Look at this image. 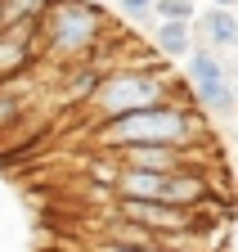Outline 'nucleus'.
I'll return each mask as SVG.
<instances>
[{
	"label": "nucleus",
	"instance_id": "nucleus-1",
	"mask_svg": "<svg viewBox=\"0 0 238 252\" xmlns=\"http://www.w3.org/2000/svg\"><path fill=\"white\" fill-rule=\"evenodd\" d=\"M202 135V122L198 113H189L185 104H162V108H148V113H131V117H112L99 126V149L108 153H122L135 144H171V149H189Z\"/></svg>",
	"mask_w": 238,
	"mask_h": 252
},
{
	"label": "nucleus",
	"instance_id": "nucleus-10",
	"mask_svg": "<svg viewBox=\"0 0 238 252\" xmlns=\"http://www.w3.org/2000/svg\"><path fill=\"white\" fill-rule=\"evenodd\" d=\"M193 99L202 108H216V113H229L238 104V94H234V81H207V86H193Z\"/></svg>",
	"mask_w": 238,
	"mask_h": 252
},
{
	"label": "nucleus",
	"instance_id": "nucleus-7",
	"mask_svg": "<svg viewBox=\"0 0 238 252\" xmlns=\"http://www.w3.org/2000/svg\"><path fill=\"white\" fill-rule=\"evenodd\" d=\"M153 45H158L166 59L193 54V23H158V27H153Z\"/></svg>",
	"mask_w": 238,
	"mask_h": 252
},
{
	"label": "nucleus",
	"instance_id": "nucleus-6",
	"mask_svg": "<svg viewBox=\"0 0 238 252\" xmlns=\"http://www.w3.org/2000/svg\"><path fill=\"white\" fill-rule=\"evenodd\" d=\"M32 63V27H5L0 32V77Z\"/></svg>",
	"mask_w": 238,
	"mask_h": 252
},
{
	"label": "nucleus",
	"instance_id": "nucleus-16",
	"mask_svg": "<svg viewBox=\"0 0 238 252\" xmlns=\"http://www.w3.org/2000/svg\"><path fill=\"white\" fill-rule=\"evenodd\" d=\"M238 0H212V9H234Z\"/></svg>",
	"mask_w": 238,
	"mask_h": 252
},
{
	"label": "nucleus",
	"instance_id": "nucleus-14",
	"mask_svg": "<svg viewBox=\"0 0 238 252\" xmlns=\"http://www.w3.org/2000/svg\"><path fill=\"white\" fill-rule=\"evenodd\" d=\"M117 5H122L126 18H144V14H153V9H158V0H117Z\"/></svg>",
	"mask_w": 238,
	"mask_h": 252
},
{
	"label": "nucleus",
	"instance_id": "nucleus-15",
	"mask_svg": "<svg viewBox=\"0 0 238 252\" xmlns=\"http://www.w3.org/2000/svg\"><path fill=\"white\" fill-rule=\"evenodd\" d=\"M104 252H166V248H162V239H158V243H108Z\"/></svg>",
	"mask_w": 238,
	"mask_h": 252
},
{
	"label": "nucleus",
	"instance_id": "nucleus-11",
	"mask_svg": "<svg viewBox=\"0 0 238 252\" xmlns=\"http://www.w3.org/2000/svg\"><path fill=\"white\" fill-rule=\"evenodd\" d=\"M50 0H5V27H36Z\"/></svg>",
	"mask_w": 238,
	"mask_h": 252
},
{
	"label": "nucleus",
	"instance_id": "nucleus-13",
	"mask_svg": "<svg viewBox=\"0 0 238 252\" xmlns=\"http://www.w3.org/2000/svg\"><path fill=\"white\" fill-rule=\"evenodd\" d=\"M23 108V94H14V90H0V126L5 122H14V113Z\"/></svg>",
	"mask_w": 238,
	"mask_h": 252
},
{
	"label": "nucleus",
	"instance_id": "nucleus-8",
	"mask_svg": "<svg viewBox=\"0 0 238 252\" xmlns=\"http://www.w3.org/2000/svg\"><path fill=\"white\" fill-rule=\"evenodd\" d=\"M198 23H202L207 36H212V45H238V18H234V9H207Z\"/></svg>",
	"mask_w": 238,
	"mask_h": 252
},
{
	"label": "nucleus",
	"instance_id": "nucleus-5",
	"mask_svg": "<svg viewBox=\"0 0 238 252\" xmlns=\"http://www.w3.org/2000/svg\"><path fill=\"white\" fill-rule=\"evenodd\" d=\"M207 198V176L202 171H175L166 180V203L171 207H185V212H198V203Z\"/></svg>",
	"mask_w": 238,
	"mask_h": 252
},
{
	"label": "nucleus",
	"instance_id": "nucleus-12",
	"mask_svg": "<svg viewBox=\"0 0 238 252\" xmlns=\"http://www.w3.org/2000/svg\"><path fill=\"white\" fill-rule=\"evenodd\" d=\"M158 23H193V0H158Z\"/></svg>",
	"mask_w": 238,
	"mask_h": 252
},
{
	"label": "nucleus",
	"instance_id": "nucleus-9",
	"mask_svg": "<svg viewBox=\"0 0 238 252\" xmlns=\"http://www.w3.org/2000/svg\"><path fill=\"white\" fill-rule=\"evenodd\" d=\"M189 81H193V86H207V81H229V72H225V63H220L212 50H193V54H189Z\"/></svg>",
	"mask_w": 238,
	"mask_h": 252
},
{
	"label": "nucleus",
	"instance_id": "nucleus-2",
	"mask_svg": "<svg viewBox=\"0 0 238 252\" xmlns=\"http://www.w3.org/2000/svg\"><path fill=\"white\" fill-rule=\"evenodd\" d=\"M104 122L112 117H131V113H148V108H162L171 104L166 99V72H153V68H126V72H112L99 81L95 99H90Z\"/></svg>",
	"mask_w": 238,
	"mask_h": 252
},
{
	"label": "nucleus",
	"instance_id": "nucleus-4",
	"mask_svg": "<svg viewBox=\"0 0 238 252\" xmlns=\"http://www.w3.org/2000/svg\"><path fill=\"white\" fill-rule=\"evenodd\" d=\"M185 149H171V144H135V149H122L117 162L122 167H135V171H158V176H175L185 171Z\"/></svg>",
	"mask_w": 238,
	"mask_h": 252
},
{
	"label": "nucleus",
	"instance_id": "nucleus-17",
	"mask_svg": "<svg viewBox=\"0 0 238 252\" xmlns=\"http://www.w3.org/2000/svg\"><path fill=\"white\" fill-rule=\"evenodd\" d=\"M0 32H5V0H0Z\"/></svg>",
	"mask_w": 238,
	"mask_h": 252
},
{
	"label": "nucleus",
	"instance_id": "nucleus-18",
	"mask_svg": "<svg viewBox=\"0 0 238 252\" xmlns=\"http://www.w3.org/2000/svg\"><path fill=\"white\" fill-rule=\"evenodd\" d=\"M193 5H198V0H193Z\"/></svg>",
	"mask_w": 238,
	"mask_h": 252
},
{
	"label": "nucleus",
	"instance_id": "nucleus-3",
	"mask_svg": "<svg viewBox=\"0 0 238 252\" xmlns=\"http://www.w3.org/2000/svg\"><path fill=\"white\" fill-rule=\"evenodd\" d=\"M41 32L54 54H85L104 32V14L95 0H50Z\"/></svg>",
	"mask_w": 238,
	"mask_h": 252
}]
</instances>
